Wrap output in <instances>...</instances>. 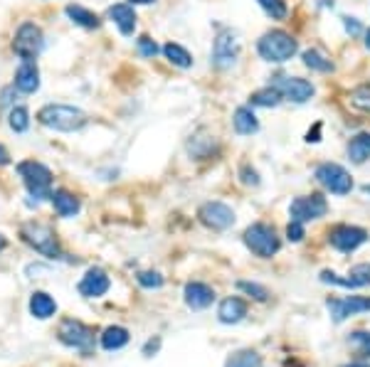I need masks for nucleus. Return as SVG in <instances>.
<instances>
[{"label":"nucleus","mask_w":370,"mask_h":367,"mask_svg":"<svg viewBox=\"0 0 370 367\" xmlns=\"http://www.w3.org/2000/svg\"><path fill=\"white\" fill-rule=\"evenodd\" d=\"M109 286H111V281H109V276H106V271L94 266V269H89L87 274H84V279L79 281L77 291L82 293L84 298H99L109 291Z\"/></svg>","instance_id":"obj_16"},{"label":"nucleus","mask_w":370,"mask_h":367,"mask_svg":"<svg viewBox=\"0 0 370 367\" xmlns=\"http://www.w3.org/2000/svg\"><path fill=\"white\" fill-rule=\"evenodd\" d=\"M60 341L65 345L74 348V350H82V352H92L94 345V330L89 325L79 323V320H62L60 325Z\"/></svg>","instance_id":"obj_9"},{"label":"nucleus","mask_w":370,"mask_h":367,"mask_svg":"<svg viewBox=\"0 0 370 367\" xmlns=\"http://www.w3.org/2000/svg\"><path fill=\"white\" fill-rule=\"evenodd\" d=\"M242 183H245V185H252V188H257V185H259V173H257L255 168L242 165Z\"/></svg>","instance_id":"obj_39"},{"label":"nucleus","mask_w":370,"mask_h":367,"mask_svg":"<svg viewBox=\"0 0 370 367\" xmlns=\"http://www.w3.org/2000/svg\"><path fill=\"white\" fill-rule=\"evenodd\" d=\"M353 104L358 108H363V111H370V89L360 87L353 92Z\"/></svg>","instance_id":"obj_37"},{"label":"nucleus","mask_w":370,"mask_h":367,"mask_svg":"<svg viewBox=\"0 0 370 367\" xmlns=\"http://www.w3.org/2000/svg\"><path fill=\"white\" fill-rule=\"evenodd\" d=\"M198 217H200V222L205 227L218 229V232L230 229L234 225L232 207H227L225 202H205V205L200 207V212H198Z\"/></svg>","instance_id":"obj_12"},{"label":"nucleus","mask_w":370,"mask_h":367,"mask_svg":"<svg viewBox=\"0 0 370 367\" xmlns=\"http://www.w3.org/2000/svg\"><path fill=\"white\" fill-rule=\"evenodd\" d=\"M232 126L240 136H252L259 131V121H257L255 111L250 106H240L232 116Z\"/></svg>","instance_id":"obj_22"},{"label":"nucleus","mask_w":370,"mask_h":367,"mask_svg":"<svg viewBox=\"0 0 370 367\" xmlns=\"http://www.w3.org/2000/svg\"><path fill=\"white\" fill-rule=\"evenodd\" d=\"M301 60H304V65L314 72H333V62L328 60L321 49H306V52L301 54Z\"/></svg>","instance_id":"obj_29"},{"label":"nucleus","mask_w":370,"mask_h":367,"mask_svg":"<svg viewBox=\"0 0 370 367\" xmlns=\"http://www.w3.org/2000/svg\"><path fill=\"white\" fill-rule=\"evenodd\" d=\"M319 136H321V124H316L314 126V131H309V133H306V140H309V143H319Z\"/></svg>","instance_id":"obj_42"},{"label":"nucleus","mask_w":370,"mask_h":367,"mask_svg":"<svg viewBox=\"0 0 370 367\" xmlns=\"http://www.w3.org/2000/svg\"><path fill=\"white\" fill-rule=\"evenodd\" d=\"M15 89L22 94H35L40 89V70L35 62H22L15 72Z\"/></svg>","instance_id":"obj_18"},{"label":"nucleus","mask_w":370,"mask_h":367,"mask_svg":"<svg viewBox=\"0 0 370 367\" xmlns=\"http://www.w3.org/2000/svg\"><path fill=\"white\" fill-rule=\"evenodd\" d=\"M129 341H131L129 330L121 328V325H111V328H106L102 333V348L104 350H119V348H124Z\"/></svg>","instance_id":"obj_25"},{"label":"nucleus","mask_w":370,"mask_h":367,"mask_svg":"<svg viewBox=\"0 0 370 367\" xmlns=\"http://www.w3.org/2000/svg\"><path fill=\"white\" fill-rule=\"evenodd\" d=\"M138 52H141L143 57H148V60H153L158 54V44L153 42L148 35H143V38H138Z\"/></svg>","instance_id":"obj_36"},{"label":"nucleus","mask_w":370,"mask_h":367,"mask_svg":"<svg viewBox=\"0 0 370 367\" xmlns=\"http://www.w3.org/2000/svg\"><path fill=\"white\" fill-rule=\"evenodd\" d=\"M245 316H247V303L242 301V298H237V296L225 298V301L220 303V308H218L220 323H227V325L240 323Z\"/></svg>","instance_id":"obj_20"},{"label":"nucleus","mask_w":370,"mask_h":367,"mask_svg":"<svg viewBox=\"0 0 370 367\" xmlns=\"http://www.w3.org/2000/svg\"><path fill=\"white\" fill-rule=\"evenodd\" d=\"M38 121L52 131L72 133V131H79L87 124V114L82 108L67 106V104H47L38 111Z\"/></svg>","instance_id":"obj_1"},{"label":"nucleus","mask_w":370,"mask_h":367,"mask_svg":"<svg viewBox=\"0 0 370 367\" xmlns=\"http://www.w3.org/2000/svg\"><path fill=\"white\" fill-rule=\"evenodd\" d=\"M17 175L22 178L33 197H40V200L52 197V193H49L52 190V170L47 165H42L40 161H22L17 163Z\"/></svg>","instance_id":"obj_3"},{"label":"nucleus","mask_w":370,"mask_h":367,"mask_svg":"<svg viewBox=\"0 0 370 367\" xmlns=\"http://www.w3.org/2000/svg\"><path fill=\"white\" fill-rule=\"evenodd\" d=\"M316 180L326 190H331L333 195H348L353 190V178L338 163H321L316 168Z\"/></svg>","instance_id":"obj_7"},{"label":"nucleus","mask_w":370,"mask_h":367,"mask_svg":"<svg viewBox=\"0 0 370 367\" xmlns=\"http://www.w3.org/2000/svg\"><path fill=\"white\" fill-rule=\"evenodd\" d=\"M284 101V97L279 94V89L277 87H264V89H259V92H255L250 97V104L252 106H264V108H274V106H279V104Z\"/></svg>","instance_id":"obj_27"},{"label":"nucleus","mask_w":370,"mask_h":367,"mask_svg":"<svg viewBox=\"0 0 370 367\" xmlns=\"http://www.w3.org/2000/svg\"><path fill=\"white\" fill-rule=\"evenodd\" d=\"M326 308H328V313H331L333 323H343V320L351 318V316L363 313V311H370V298H363V296L328 298Z\"/></svg>","instance_id":"obj_13"},{"label":"nucleus","mask_w":370,"mask_h":367,"mask_svg":"<svg viewBox=\"0 0 370 367\" xmlns=\"http://www.w3.org/2000/svg\"><path fill=\"white\" fill-rule=\"evenodd\" d=\"M368 242V232L363 227H351V225H343V227H336L331 232V244L343 254H351L360 247V244Z\"/></svg>","instance_id":"obj_15"},{"label":"nucleus","mask_w":370,"mask_h":367,"mask_svg":"<svg viewBox=\"0 0 370 367\" xmlns=\"http://www.w3.org/2000/svg\"><path fill=\"white\" fill-rule=\"evenodd\" d=\"M138 284L143 288H161L163 286V276L158 274V271H141L138 274Z\"/></svg>","instance_id":"obj_35"},{"label":"nucleus","mask_w":370,"mask_h":367,"mask_svg":"<svg viewBox=\"0 0 370 367\" xmlns=\"http://www.w3.org/2000/svg\"><path fill=\"white\" fill-rule=\"evenodd\" d=\"M348 158L355 165H363L370 158V133H358L348 143Z\"/></svg>","instance_id":"obj_26"},{"label":"nucleus","mask_w":370,"mask_h":367,"mask_svg":"<svg viewBox=\"0 0 370 367\" xmlns=\"http://www.w3.org/2000/svg\"><path fill=\"white\" fill-rule=\"evenodd\" d=\"M42 49H45V35H42V30H40V25H35V22H22V25L17 27L15 40H13V52H15L22 62H35Z\"/></svg>","instance_id":"obj_4"},{"label":"nucleus","mask_w":370,"mask_h":367,"mask_svg":"<svg viewBox=\"0 0 370 367\" xmlns=\"http://www.w3.org/2000/svg\"><path fill=\"white\" fill-rule=\"evenodd\" d=\"M10 163V156H8V151H6V146L0 143V165H8Z\"/></svg>","instance_id":"obj_44"},{"label":"nucleus","mask_w":370,"mask_h":367,"mask_svg":"<svg viewBox=\"0 0 370 367\" xmlns=\"http://www.w3.org/2000/svg\"><path fill=\"white\" fill-rule=\"evenodd\" d=\"M237 288L245 293H250L252 298H257V301H267L269 298V291L264 286H259V284H252V281H240L237 284Z\"/></svg>","instance_id":"obj_34"},{"label":"nucleus","mask_w":370,"mask_h":367,"mask_svg":"<svg viewBox=\"0 0 370 367\" xmlns=\"http://www.w3.org/2000/svg\"><path fill=\"white\" fill-rule=\"evenodd\" d=\"M365 47L370 49V30H368V33H365Z\"/></svg>","instance_id":"obj_47"},{"label":"nucleus","mask_w":370,"mask_h":367,"mask_svg":"<svg viewBox=\"0 0 370 367\" xmlns=\"http://www.w3.org/2000/svg\"><path fill=\"white\" fill-rule=\"evenodd\" d=\"M6 244H8V242H6V237H3V234H0V252H3V249H6Z\"/></svg>","instance_id":"obj_46"},{"label":"nucleus","mask_w":370,"mask_h":367,"mask_svg":"<svg viewBox=\"0 0 370 367\" xmlns=\"http://www.w3.org/2000/svg\"><path fill=\"white\" fill-rule=\"evenodd\" d=\"M237 57H240V40H237V35L232 30L218 33V38L213 42V65L218 70H230V67H234Z\"/></svg>","instance_id":"obj_8"},{"label":"nucleus","mask_w":370,"mask_h":367,"mask_svg":"<svg viewBox=\"0 0 370 367\" xmlns=\"http://www.w3.org/2000/svg\"><path fill=\"white\" fill-rule=\"evenodd\" d=\"M257 3H259V8L267 13L272 20H284L287 13H289V8H287L284 0H257Z\"/></svg>","instance_id":"obj_33"},{"label":"nucleus","mask_w":370,"mask_h":367,"mask_svg":"<svg viewBox=\"0 0 370 367\" xmlns=\"http://www.w3.org/2000/svg\"><path fill=\"white\" fill-rule=\"evenodd\" d=\"M321 281L323 284H331V286H341V288H363L370 286V264H358L348 271V276H338L333 271H321Z\"/></svg>","instance_id":"obj_14"},{"label":"nucleus","mask_w":370,"mask_h":367,"mask_svg":"<svg viewBox=\"0 0 370 367\" xmlns=\"http://www.w3.org/2000/svg\"><path fill=\"white\" fill-rule=\"evenodd\" d=\"M49 200H52V207H55V212L60 217H74L79 212V200L67 190H55Z\"/></svg>","instance_id":"obj_23"},{"label":"nucleus","mask_w":370,"mask_h":367,"mask_svg":"<svg viewBox=\"0 0 370 367\" xmlns=\"http://www.w3.org/2000/svg\"><path fill=\"white\" fill-rule=\"evenodd\" d=\"M225 367H264V365H262V357L255 350H242L230 357Z\"/></svg>","instance_id":"obj_31"},{"label":"nucleus","mask_w":370,"mask_h":367,"mask_svg":"<svg viewBox=\"0 0 370 367\" xmlns=\"http://www.w3.org/2000/svg\"><path fill=\"white\" fill-rule=\"evenodd\" d=\"M185 303L193 308V311H202V308L213 306L215 301V291L207 284H200V281H191L185 286Z\"/></svg>","instance_id":"obj_17"},{"label":"nucleus","mask_w":370,"mask_h":367,"mask_svg":"<svg viewBox=\"0 0 370 367\" xmlns=\"http://www.w3.org/2000/svg\"><path fill=\"white\" fill-rule=\"evenodd\" d=\"M346 367H368V365H346Z\"/></svg>","instance_id":"obj_48"},{"label":"nucleus","mask_w":370,"mask_h":367,"mask_svg":"<svg viewBox=\"0 0 370 367\" xmlns=\"http://www.w3.org/2000/svg\"><path fill=\"white\" fill-rule=\"evenodd\" d=\"M343 25H346V30H348L351 35H358L360 33V22L355 20V17H341Z\"/></svg>","instance_id":"obj_40"},{"label":"nucleus","mask_w":370,"mask_h":367,"mask_svg":"<svg viewBox=\"0 0 370 367\" xmlns=\"http://www.w3.org/2000/svg\"><path fill=\"white\" fill-rule=\"evenodd\" d=\"M65 13H67V17L74 22V25L87 27V30H97V27L102 25V20H99L97 13L87 10V8H82V6H67Z\"/></svg>","instance_id":"obj_24"},{"label":"nucleus","mask_w":370,"mask_h":367,"mask_svg":"<svg viewBox=\"0 0 370 367\" xmlns=\"http://www.w3.org/2000/svg\"><path fill=\"white\" fill-rule=\"evenodd\" d=\"M163 54H166V60L170 62V65L180 67V70H188V67H193V57L191 52L185 47H180L178 42H168L163 47Z\"/></svg>","instance_id":"obj_28"},{"label":"nucleus","mask_w":370,"mask_h":367,"mask_svg":"<svg viewBox=\"0 0 370 367\" xmlns=\"http://www.w3.org/2000/svg\"><path fill=\"white\" fill-rule=\"evenodd\" d=\"M30 313L35 316L38 320H47L57 313V303L55 298L45 291H35L33 298H30Z\"/></svg>","instance_id":"obj_21"},{"label":"nucleus","mask_w":370,"mask_h":367,"mask_svg":"<svg viewBox=\"0 0 370 367\" xmlns=\"http://www.w3.org/2000/svg\"><path fill=\"white\" fill-rule=\"evenodd\" d=\"M13 94H15V84L13 87H8V89H3V99H0V106H10L15 99H13Z\"/></svg>","instance_id":"obj_41"},{"label":"nucleus","mask_w":370,"mask_h":367,"mask_svg":"<svg viewBox=\"0 0 370 367\" xmlns=\"http://www.w3.org/2000/svg\"><path fill=\"white\" fill-rule=\"evenodd\" d=\"M245 244L252 254L259 256V259H272L274 254L279 252V247H282L274 227H269L264 222H257V225L245 229Z\"/></svg>","instance_id":"obj_5"},{"label":"nucleus","mask_w":370,"mask_h":367,"mask_svg":"<svg viewBox=\"0 0 370 367\" xmlns=\"http://www.w3.org/2000/svg\"><path fill=\"white\" fill-rule=\"evenodd\" d=\"M299 44L284 30H269L259 38L257 42V52L264 62H274V65H282V62H289L296 54Z\"/></svg>","instance_id":"obj_2"},{"label":"nucleus","mask_w":370,"mask_h":367,"mask_svg":"<svg viewBox=\"0 0 370 367\" xmlns=\"http://www.w3.org/2000/svg\"><path fill=\"white\" fill-rule=\"evenodd\" d=\"M328 210L326 200H323V195L314 193V195H304V197H296L291 205H289V215L294 222H311V220H319L323 217Z\"/></svg>","instance_id":"obj_10"},{"label":"nucleus","mask_w":370,"mask_h":367,"mask_svg":"<svg viewBox=\"0 0 370 367\" xmlns=\"http://www.w3.org/2000/svg\"><path fill=\"white\" fill-rule=\"evenodd\" d=\"M287 239L289 242H301L304 239V225L301 222H289V227H287Z\"/></svg>","instance_id":"obj_38"},{"label":"nucleus","mask_w":370,"mask_h":367,"mask_svg":"<svg viewBox=\"0 0 370 367\" xmlns=\"http://www.w3.org/2000/svg\"><path fill=\"white\" fill-rule=\"evenodd\" d=\"M158 348H161V341H158V338H156V341H148V343H146V348H143V355L151 357V352H156Z\"/></svg>","instance_id":"obj_43"},{"label":"nucleus","mask_w":370,"mask_h":367,"mask_svg":"<svg viewBox=\"0 0 370 367\" xmlns=\"http://www.w3.org/2000/svg\"><path fill=\"white\" fill-rule=\"evenodd\" d=\"M8 126H10L15 133H25L30 129V111L25 106H13L10 114H8Z\"/></svg>","instance_id":"obj_30"},{"label":"nucleus","mask_w":370,"mask_h":367,"mask_svg":"<svg viewBox=\"0 0 370 367\" xmlns=\"http://www.w3.org/2000/svg\"><path fill=\"white\" fill-rule=\"evenodd\" d=\"M348 343L360 357H370V330H355V333H351Z\"/></svg>","instance_id":"obj_32"},{"label":"nucleus","mask_w":370,"mask_h":367,"mask_svg":"<svg viewBox=\"0 0 370 367\" xmlns=\"http://www.w3.org/2000/svg\"><path fill=\"white\" fill-rule=\"evenodd\" d=\"M109 17L116 27H119V33L131 38L134 30H136V10L129 6V3H119V6H111L109 8Z\"/></svg>","instance_id":"obj_19"},{"label":"nucleus","mask_w":370,"mask_h":367,"mask_svg":"<svg viewBox=\"0 0 370 367\" xmlns=\"http://www.w3.org/2000/svg\"><path fill=\"white\" fill-rule=\"evenodd\" d=\"M22 239L35 249V252L45 254L49 259H57L60 256V242H57V234L47 227V225H40V222H28L22 225Z\"/></svg>","instance_id":"obj_6"},{"label":"nucleus","mask_w":370,"mask_h":367,"mask_svg":"<svg viewBox=\"0 0 370 367\" xmlns=\"http://www.w3.org/2000/svg\"><path fill=\"white\" fill-rule=\"evenodd\" d=\"M134 6H151V3H156V0H131Z\"/></svg>","instance_id":"obj_45"},{"label":"nucleus","mask_w":370,"mask_h":367,"mask_svg":"<svg viewBox=\"0 0 370 367\" xmlns=\"http://www.w3.org/2000/svg\"><path fill=\"white\" fill-rule=\"evenodd\" d=\"M272 87L279 89V94H282L287 101H294V104H306L311 97H314V84L306 79H301V76H274Z\"/></svg>","instance_id":"obj_11"}]
</instances>
